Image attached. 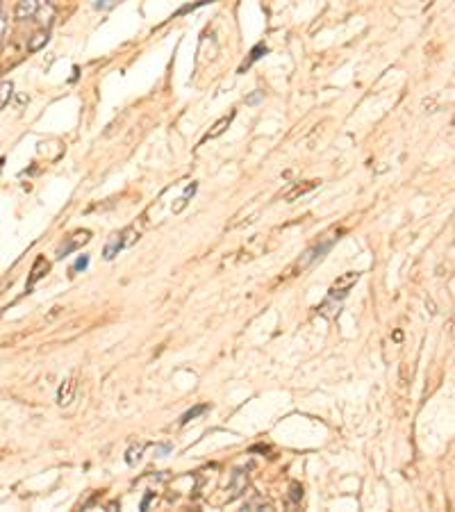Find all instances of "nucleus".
Instances as JSON below:
<instances>
[{
  "instance_id": "6",
  "label": "nucleus",
  "mask_w": 455,
  "mask_h": 512,
  "mask_svg": "<svg viewBox=\"0 0 455 512\" xmlns=\"http://www.w3.org/2000/svg\"><path fill=\"white\" fill-rule=\"evenodd\" d=\"M36 12H39V3L36 0H18L16 9H14V16L18 21H25V18H34Z\"/></svg>"
},
{
  "instance_id": "23",
  "label": "nucleus",
  "mask_w": 455,
  "mask_h": 512,
  "mask_svg": "<svg viewBox=\"0 0 455 512\" xmlns=\"http://www.w3.org/2000/svg\"><path fill=\"white\" fill-rule=\"evenodd\" d=\"M262 98H264V91H255V93H251V96L246 98V105H257Z\"/></svg>"
},
{
  "instance_id": "21",
  "label": "nucleus",
  "mask_w": 455,
  "mask_h": 512,
  "mask_svg": "<svg viewBox=\"0 0 455 512\" xmlns=\"http://www.w3.org/2000/svg\"><path fill=\"white\" fill-rule=\"evenodd\" d=\"M207 3H214V0H198V3H194V5H184L182 9H178V16H180V14H187V12H192V9L200 7V5H207Z\"/></svg>"
},
{
  "instance_id": "14",
  "label": "nucleus",
  "mask_w": 455,
  "mask_h": 512,
  "mask_svg": "<svg viewBox=\"0 0 455 512\" xmlns=\"http://www.w3.org/2000/svg\"><path fill=\"white\" fill-rule=\"evenodd\" d=\"M264 52H267V46H264V44H257L255 48L251 50V55H248V60L244 62V64H241V68H239V71H246L248 66H253V64H255V62H257V60H260V57L264 55Z\"/></svg>"
},
{
  "instance_id": "11",
  "label": "nucleus",
  "mask_w": 455,
  "mask_h": 512,
  "mask_svg": "<svg viewBox=\"0 0 455 512\" xmlns=\"http://www.w3.org/2000/svg\"><path fill=\"white\" fill-rule=\"evenodd\" d=\"M232 116H235V114H228V116H223V119H219V121H216V123L212 125V130H210V132L205 135V141H207V139H216V137H221V135H223L225 130H228V125H230Z\"/></svg>"
},
{
  "instance_id": "20",
  "label": "nucleus",
  "mask_w": 455,
  "mask_h": 512,
  "mask_svg": "<svg viewBox=\"0 0 455 512\" xmlns=\"http://www.w3.org/2000/svg\"><path fill=\"white\" fill-rule=\"evenodd\" d=\"M303 499V487L298 483H292V503H298Z\"/></svg>"
},
{
  "instance_id": "17",
  "label": "nucleus",
  "mask_w": 455,
  "mask_h": 512,
  "mask_svg": "<svg viewBox=\"0 0 455 512\" xmlns=\"http://www.w3.org/2000/svg\"><path fill=\"white\" fill-rule=\"evenodd\" d=\"M207 410H210V405H205V403H203V405H196V408H192L189 412H184V414H182L180 424H189L192 419H196V416H200V414H205Z\"/></svg>"
},
{
  "instance_id": "9",
  "label": "nucleus",
  "mask_w": 455,
  "mask_h": 512,
  "mask_svg": "<svg viewBox=\"0 0 455 512\" xmlns=\"http://www.w3.org/2000/svg\"><path fill=\"white\" fill-rule=\"evenodd\" d=\"M48 41H50V32H48V30H39V32H34L28 39V50L30 52H39L46 44H48Z\"/></svg>"
},
{
  "instance_id": "24",
  "label": "nucleus",
  "mask_w": 455,
  "mask_h": 512,
  "mask_svg": "<svg viewBox=\"0 0 455 512\" xmlns=\"http://www.w3.org/2000/svg\"><path fill=\"white\" fill-rule=\"evenodd\" d=\"M114 3L116 0H96V9H107V7H112Z\"/></svg>"
},
{
  "instance_id": "10",
  "label": "nucleus",
  "mask_w": 455,
  "mask_h": 512,
  "mask_svg": "<svg viewBox=\"0 0 455 512\" xmlns=\"http://www.w3.org/2000/svg\"><path fill=\"white\" fill-rule=\"evenodd\" d=\"M73 392H75V380L68 378L66 383L60 387V392H57V403H60V405H68L73 401Z\"/></svg>"
},
{
  "instance_id": "26",
  "label": "nucleus",
  "mask_w": 455,
  "mask_h": 512,
  "mask_svg": "<svg viewBox=\"0 0 455 512\" xmlns=\"http://www.w3.org/2000/svg\"><path fill=\"white\" fill-rule=\"evenodd\" d=\"M5 30H7V21H5V16H0V36L5 34Z\"/></svg>"
},
{
  "instance_id": "1",
  "label": "nucleus",
  "mask_w": 455,
  "mask_h": 512,
  "mask_svg": "<svg viewBox=\"0 0 455 512\" xmlns=\"http://www.w3.org/2000/svg\"><path fill=\"white\" fill-rule=\"evenodd\" d=\"M359 280V273L357 271H346V273H342L339 278H337L335 282H332V287H330V292H328V298H332V300H342L348 296V292L353 289V285H355Z\"/></svg>"
},
{
  "instance_id": "4",
  "label": "nucleus",
  "mask_w": 455,
  "mask_h": 512,
  "mask_svg": "<svg viewBox=\"0 0 455 512\" xmlns=\"http://www.w3.org/2000/svg\"><path fill=\"white\" fill-rule=\"evenodd\" d=\"M246 487H248V476H246V471L237 469V471L232 473V478H230V496H228V501L239 499V496L246 492Z\"/></svg>"
},
{
  "instance_id": "13",
  "label": "nucleus",
  "mask_w": 455,
  "mask_h": 512,
  "mask_svg": "<svg viewBox=\"0 0 455 512\" xmlns=\"http://www.w3.org/2000/svg\"><path fill=\"white\" fill-rule=\"evenodd\" d=\"M196 194V182H192V184H187V189H184V194L178 198V203L173 205V214H178V212H182L184 207H187V203H189V198H192Z\"/></svg>"
},
{
  "instance_id": "3",
  "label": "nucleus",
  "mask_w": 455,
  "mask_h": 512,
  "mask_svg": "<svg viewBox=\"0 0 455 512\" xmlns=\"http://www.w3.org/2000/svg\"><path fill=\"white\" fill-rule=\"evenodd\" d=\"M91 239V232L89 230H78V232H73L71 237H66V241L62 244L60 248H57V260H62V257H66L68 253H73V251H78L82 244H87V241Z\"/></svg>"
},
{
  "instance_id": "15",
  "label": "nucleus",
  "mask_w": 455,
  "mask_h": 512,
  "mask_svg": "<svg viewBox=\"0 0 455 512\" xmlns=\"http://www.w3.org/2000/svg\"><path fill=\"white\" fill-rule=\"evenodd\" d=\"M144 448H146V444H135V446H130L128 453H125V462H128L130 467H135V464L141 460V453H144Z\"/></svg>"
},
{
  "instance_id": "18",
  "label": "nucleus",
  "mask_w": 455,
  "mask_h": 512,
  "mask_svg": "<svg viewBox=\"0 0 455 512\" xmlns=\"http://www.w3.org/2000/svg\"><path fill=\"white\" fill-rule=\"evenodd\" d=\"M12 91H14V84L12 82H0V109L9 103L12 98Z\"/></svg>"
},
{
  "instance_id": "25",
  "label": "nucleus",
  "mask_w": 455,
  "mask_h": 512,
  "mask_svg": "<svg viewBox=\"0 0 455 512\" xmlns=\"http://www.w3.org/2000/svg\"><path fill=\"white\" fill-rule=\"evenodd\" d=\"M155 496V492H148L146 496H144V501H141V510H146L148 508V503H150V499Z\"/></svg>"
},
{
  "instance_id": "22",
  "label": "nucleus",
  "mask_w": 455,
  "mask_h": 512,
  "mask_svg": "<svg viewBox=\"0 0 455 512\" xmlns=\"http://www.w3.org/2000/svg\"><path fill=\"white\" fill-rule=\"evenodd\" d=\"M171 444H157L155 446V456L157 458H164V456H168V453H171Z\"/></svg>"
},
{
  "instance_id": "16",
  "label": "nucleus",
  "mask_w": 455,
  "mask_h": 512,
  "mask_svg": "<svg viewBox=\"0 0 455 512\" xmlns=\"http://www.w3.org/2000/svg\"><path fill=\"white\" fill-rule=\"evenodd\" d=\"M269 508L271 505H269V501L264 496H253L244 503V510H269Z\"/></svg>"
},
{
  "instance_id": "2",
  "label": "nucleus",
  "mask_w": 455,
  "mask_h": 512,
  "mask_svg": "<svg viewBox=\"0 0 455 512\" xmlns=\"http://www.w3.org/2000/svg\"><path fill=\"white\" fill-rule=\"evenodd\" d=\"M332 244H335V239H328V241H324V244H316V246L308 248V251L300 255V260L296 262V269H300V271H303V269H308L310 264H314L316 260H321V257H324L326 253L330 251Z\"/></svg>"
},
{
  "instance_id": "12",
  "label": "nucleus",
  "mask_w": 455,
  "mask_h": 512,
  "mask_svg": "<svg viewBox=\"0 0 455 512\" xmlns=\"http://www.w3.org/2000/svg\"><path fill=\"white\" fill-rule=\"evenodd\" d=\"M316 184H319V182H316V180H310V182H305V184H296V187L292 189V192H289V194H287V196H285V200H289V203H292V200H296V198H298V196H303V194H308V192H312V189H314V187H316Z\"/></svg>"
},
{
  "instance_id": "7",
  "label": "nucleus",
  "mask_w": 455,
  "mask_h": 512,
  "mask_svg": "<svg viewBox=\"0 0 455 512\" xmlns=\"http://www.w3.org/2000/svg\"><path fill=\"white\" fill-rule=\"evenodd\" d=\"M144 225H146V221H141L139 225H137V223H132V225H128L125 230H121V239H123V248L132 246L137 239H139V237H141V232H144Z\"/></svg>"
},
{
  "instance_id": "27",
  "label": "nucleus",
  "mask_w": 455,
  "mask_h": 512,
  "mask_svg": "<svg viewBox=\"0 0 455 512\" xmlns=\"http://www.w3.org/2000/svg\"><path fill=\"white\" fill-rule=\"evenodd\" d=\"M0 5H3V3H0Z\"/></svg>"
},
{
  "instance_id": "5",
  "label": "nucleus",
  "mask_w": 455,
  "mask_h": 512,
  "mask_svg": "<svg viewBox=\"0 0 455 512\" xmlns=\"http://www.w3.org/2000/svg\"><path fill=\"white\" fill-rule=\"evenodd\" d=\"M48 269H50V264H48V262H46V257H36V260H34V267H32V271H30L28 285H25V287H28V292H30V289H32V287H34L36 282L41 280V278L46 276V273H48Z\"/></svg>"
},
{
  "instance_id": "8",
  "label": "nucleus",
  "mask_w": 455,
  "mask_h": 512,
  "mask_svg": "<svg viewBox=\"0 0 455 512\" xmlns=\"http://www.w3.org/2000/svg\"><path fill=\"white\" fill-rule=\"evenodd\" d=\"M121 248H123V239H121V232H114V235L107 239V244H105L103 257H105V260H114V257L119 255Z\"/></svg>"
},
{
  "instance_id": "19",
  "label": "nucleus",
  "mask_w": 455,
  "mask_h": 512,
  "mask_svg": "<svg viewBox=\"0 0 455 512\" xmlns=\"http://www.w3.org/2000/svg\"><path fill=\"white\" fill-rule=\"evenodd\" d=\"M89 267V255H82V257H78V262L73 264V273H78V271H84V269Z\"/></svg>"
}]
</instances>
